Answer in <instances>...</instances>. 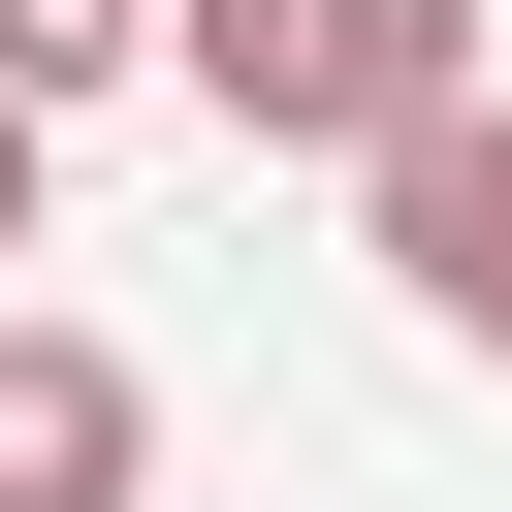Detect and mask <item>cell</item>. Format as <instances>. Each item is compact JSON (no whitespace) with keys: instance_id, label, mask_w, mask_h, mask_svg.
I'll return each mask as SVG.
<instances>
[{"instance_id":"cell-1","label":"cell","mask_w":512,"mask_h":512,"mask_svg":"<svg viewBox=\"0 0 512 512\" xmlns=\"http://www.w3.org/2000/svg\"><path fill=\"white\" fill-rule=\"evenodd\" d=\"M160 64L256 128V160H384L480 96V0H160Z\"/></svg>"},{"instance_id":"cell-2","label":"cell","mask_w":512,"mask_h":512,"mask_svg":"<svg viewBox=\"0 0 512 512\" xmlns=\"http://www.w3.org/2000/svg\"><path fill=\"white\" fill-rule=\"evenodd\" d=\"M352 192H384V288H416L448 352H512V96H448V128H384Z\"/></svg>"},{"instance_id":"cell-3","label":"cell","mask_w":512,"mask_h":512,"mask_svg":"<svg viewBox=\"0 0 512 512\" xmlns=\"http://www.w3.org/2000/svg\"><path fill=\"white\" fill-rule=\"evenodd\" d=\"M0 512H160V384L96 320H0Z\"/></svg>"},{"instance_id":"cell-4","label":"cell","mask_w":512,"mask_h":512,"mask_svg":"<svg viewBox=\"0 0 512 512\" xmlns=\"http://www.w3.org/2000/svg\"><path fill=\"white\" fill-rule=\"evenodd\" d=\"M160 64V0H0V128H64V96H128Z\"/></svg>"},{"instance_id":"cell-5","label":"cell","mask_w":512,"mask_h":512,"mask_svg":"<svg viewBox=\"0 0 512 512\" xmlns=\"http://www.w3.org/2000/svg\"><path fill=\"white\" fill-rule=\"evenodd\" d=\"M0 256H32V128H0Z\"/></svg>"}]
</instances>
